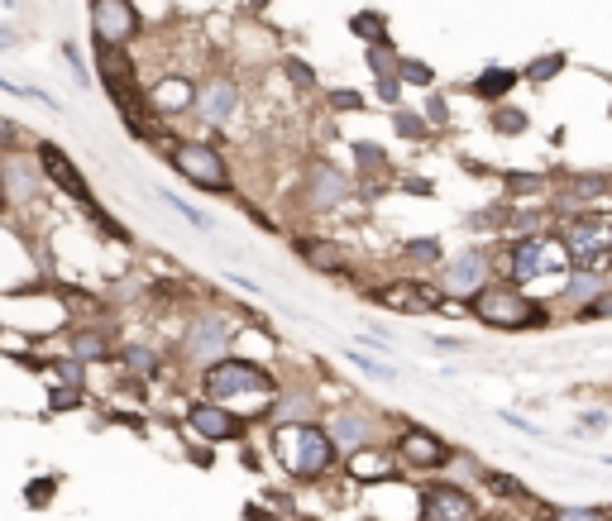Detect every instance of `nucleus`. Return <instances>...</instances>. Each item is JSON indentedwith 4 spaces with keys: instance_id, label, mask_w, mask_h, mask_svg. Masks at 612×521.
<instances>
[{
    "instance_id": "29",
    "label": "nucleus",
    "mask_w": 612,
    "mask_h": 521,
    "mask_svg": "<svg viewBox=\"0 0 612 521\" xmlns=\"http://www.w3.org/2000/svg\"><path fill=\"white\" fill-rule=\"evenodd\" d=\"M125 364H130V369H139V373H153V369H158V354H149L144 345H130V349H125Z\"/></svg>"
},
{
    "instance_id": "34",
    "label": "nucleus",
    "mask_w": 612,
    "mask_h": 521,
    "mask_svg": "<svg viewBox=\"0 0 612 521\" xmlns=\"http://www.w3.org/2000/svg\"><path fill=\"white\" fill-rule=\"evenodd\" d=\"M589 292H598V273H579V278L569 283V302H579V297H589Z\"/></svg>"
},
{
    "instance_id": "25",
    "label": "nucleus",
    "mask_w": 612,
    "mask_h": 521,
    "mask_svg": "<svg viewBox=\"0 0 612 521\" xmlns=\"http://www.w3.org/2000/svg\"><path fill=\"white\" fill-rule=\"evenodd\" d=\"M106 354H110V345L101 335H77V340H72V359H77V364H82V359H106Z\"/></svg>"
},
{
    "instance_id": "42",
    "label": "nucleus",
    "mask_w": 612,
    "mask_h": 521,
    "mask_svg": "<svg viewBox=\"0 0 612 521\" xmlns=\"http://www.w3.org/2000/svg\"><path fill=\"white\" fill-rule=\"evenodd\" d=\"M335 106H340V110H359V96H354V91H335Z\"/></svg>"
},
{
    "instance_id": "39",
    "label": "nucleus",
    "mask_w": 612,
    "mask_h": 521,
    "mask_svg": "<svg viewBox=\"0 0 612 521\" xmlns=\"http://www.w3.org/2000/svg\"><path fill=\"white\" fill-rule=\"evenodd\" d=\"M397 130H402V134H421V120H416V115H402V110H397Z\"/></svg>"
},
{
    "instance_id": "20",
    "label": "nucleus",
    "mask_w": 612,
    "mask_h": 521,
    "mask_svg": "<svg viewBox=\"0 0 612 521\" xmlns=\"http://www.w3.org/2000/svg\"><path fill=\"white\" fill-rule=\"evenodd\" d=\"M330 440H340L345 450H354V445H364V440H369V421H359L354 412H340V416H335V431H330Z\"/></svg>"
},
{
    "instance_id": "21",
    "label": "nucleus",
    "mask_w": 612,
    "mask_h": 521,
    "mask_svg": "<svg viewBox=\"0 0 612 521\" xmlns=\"http://www.w3.org/2000/svg\"><path fill=\"white\" fill-rule=\"evenodd\" d=\"M512 82H517V72H507V67H488L479 82H474V91H479L483 101H493V96H507Z\"/></svg>"
},
{
    "instance_id": "11",
    "label": "nucleus",
    "mask_w": 612,
    "mask_h": 521,
    "mask_svg": "<svg viewBox=\"0 0 612 521\" xmlns=\"http://www.w3.org/2000/svg\"><path fill=\"white\" fill-rule=\"evenodd\" d=\"M378 302L393 306V311H407V316H426V311L440 306V292L426 283H388L378 292Z\"/></svg>"
},
{
    "instance_id": "40",
    "label": "nucleus",
    "mask_w": 612,
    "mask_h": 521,
    "mask_svg": "<svg viewBox=\"0 0 612 521\" xmlns=\"http://www.w3.org/2000/svg\"><path fill=\"white\" fill-rule=\"evenodd\" d=\"M589 311H593V316H608V311H612V292H598Z\"/></svg>"
},
{
    "instance_id": "41",
    "label": "nucleus",
    "mask_w": 612,
    "mask_h": 521,
    "mask_svg": "<svg viewBox=\"0 0 612 521\" xmlns=\"http://www.w3.org/2000/svg\"><path fill=\"white\" fill-rule=\"evenodd\" d=\"M507 182H512V192H536V187H541V182H536V177H507Z\"/></svg>"
},
{
    "instance_id": "4",
    "label": "nucleus",
    "mask_w": 612,
    "mask_h": 521,
    "mask_svg": "<svg viewBox=\"0 0 612 521\" xmlns=\"http://www.w3.org/2000/svg\"><path fill=\"white\" fill-rule=\"evenodd\" d=\"M101 72H106V91L120 101V110H125V125H130L134 134H153V125L144 120V96L134 87V72L115 44H101Z\"/></svg>"
},
{
    "instance_id": "24",
    "label": "nucleus",
    "mask_w": 612,
    "mask_h": 521,
    "mask_svg": "<svg viewBox=\"0 0 612 521\" xmlns=\"http://www.w3.org/2000/svg\"><path fill=\"white\" fill-rule=\"evenodd\" d=\"M311 416V402H306L302 392H287L283 402H278V412H273V421H278V426H292V421H297V416Z\"/></svg>"
},
{
    "instance_id": "26",
    "label": "nucleus",
    "mask_w": 612,
    "mask_h": 521,
    "mask_svg": "<svg viewBox=\"0 0 612 521\" xmlns=\"http://www.w3.org/2000/svg\"><path fill=\"white\" fill-rule=\"evenodd\" d=\"M369 67H373V77H397V58H393V48L383 44H373L369 48Z\"/></svg>"
},
{
    "instance_id": "43",
    "label": "nucleus",
    "mask_w": 612,
    "mask_h": 521,
    "mask_svg": "<svg viewBox=\"0 0 612 521\" xmlns=\"http://www.w3.org/2000/svg\"><path fill=\"white\" fill-rule=\"evenodd\" d=\"M412 254H416V259H436L440 249H436V244H431V239H426V244H412Z\"/></svg>"
},
{
    "instance_id": "3",
    "label": "nucleus",
    "mask_w": 612,
    "mask_h": 521,
    "mask_svg": "<svg viewBox=\"0 0 612 521\" xmlns=\"http://www.w3.org/2000/svg\"><path fill=\"white\" fill-rule=\"evenodd\" d=\"M474 316L483 326H498V330H526L541 321L536 302H526L522 292H512V287H479L474 292Z\"/></svg>"
},
{
    "instance_id": "22",
    "label": "nucleus",
    "mask_w": 612,
    "mask_h": 521,
    "mask_svg": "<svg viewBox=\"0 0 612 521\" xmlns=\"http://www.w3.org/2000/svg\"><path fill=\"white\" fill-rule=\"evenodd\" d=\"M350 474L354 478H383V474H393V459L373 455V450H359V455H350Z\"/></svg>"
},
{
    "instance_id": "38",
    "label": "nucleus",
    "mask_w": 612,
    "mask_h": 521,
    "mask_svg": "<svg viewBox=\"0 0 612 521\" xmlns=\"http://www.w3.org/2000/svg\"><path fill=\"white\" fill-rule=\"evenodd\" d=\"M426 115H431V125H445V120H450V106H445V101H431V106H426Z\"/></svg>"
},
{
    "instance_id": "15",
    "label": "nucleus",
    "mask_w": 612,
    "mask_h": 521,
    "mask_svg": "<svg viewBox=\"0 0 612 521\" xmlns=\"http://www.w3.org/2000/svg\"><path fill=\"white\" fill-rule=\"evenodd\" d=\"M192 431H201L206 440H235L244 431L240 416H230V407H216V402H197L192 407Z\"/></svg>"
},
{
    "instance_id": "23",
    "label": "nucleus",
    "mask_w": 612,
    "mask_h": 521,
    "mask_svg": "<svg viewBox=\"0 0 612 521\" xmlns=\"http://www.w3.org/2000/svg\"><path fill=\"white\" fill-rule=\"evenodd\" d=\"M397 82H407V87H431L436 72L426 63H416V58H397Z\"/></svg>"
},
{
    "instance_id": "12",
    "label": "nucleus",
    "mask_w": 612,
    "mask_h": 521,
    "mask_svg": "<svg viewBox=\"0 0 612 521\" xmlns=\"http://www.w3.org/2000/svg\"><path fill=\"white\" fill-rule=\"evenodd\" d=\"M397 455L407 459L412 469H440V464H450L445 440H436L431 431H407L402 440H397Z\"/></svg>"
},
{
    "instance_id": "31",
    "label": "nucleus",
    "mask_w": 612,
    "mask_h": 521,
    "mask_svg": "<svg viewBox=\"0 0 612 521\" xmlns=\"http://www.w3.org/2000/svg\"><path fill=\"white\" fill-rule=\"evenodd\" d=\"M488 488H493V493H503V498H526V488L517 483V478H507V474H488Z\"/></svg>"
},
{
    "instance_id": "28",
    "label": "nucleus",
    "mask_w": 612,
    "mask_h": 521,
    "mask_svg": "<svg viewBox=\"0 0 612 521\" xmlns=\"http://www.w3.org/2000/svg\"><path fill=\"white\" fill-rule=\"evenodd\" d=\"M354 34H364L369 44H378V39H388V34H383V20H378L373 10H364V15H354Z\"/></svg>"
},
{
    "instance_id": "16",
    "label": "nucleus",
    "mask_w": 612,
    "mask_h": 521,
    "mask_svg": "<svg viewBox=\"0 0 612 521\" xmlns=\"http://www.w3.org/2000/svg\"><path fill=\"white\" fill-rule=\"evenodd\" d=\"M235 101H240V96H235V87H230L225 77H216V82H206V87H201L197 110L211 120V125H225V120L235 115Z\"/></svg>"
},
{
    "instance_id": "37",
    "label": "nucleus",
    "mask_w": 612,
    "mask_h": 521,
    "mask_svg": "<svg viewBox=\"0 0 612 521\" xmlns=\"http://www.w3.org/2000/svg\"><path fill=\"white\" fill-rule=\"evenodd\" d=\"M397 91H402L397 77H378V96H383V101H397Z\"/></svg>"
},
{
    "instance_id": "27",
    "label": "nucleus",
    "mask_w": 612,
    "mask_h": 521,
    "mask_svg": "<svg viewBox=\"0 0 612 521\" xmlns=\"http://www.w3.org/2000/svg\"><path fill=\"white\" fill-rule=\"evenodd\" d=\"M560 67H565V58H560V53H550V58H536V63L526 67V77H531V82H550Z\"/></svg>"
},
{
    "instance_id": "45",
    "label": "nucleus",
    "mask_w": 612,
    "mask_h": 521,
    "mask_svg": "<svg viewBox=\"0 0 612 521\" xmlns=\"http://www.w3.org/2000/svg\"><path fill=\"white\" fill-rule=\"evenodd\" d=\"M254 5H268V0H254Z\"/></svg>"
},
{
    "instance_id": "14",
    "label": "nucleus",
    "mask_w": 612,
    "mask_h": 521,
    "mask_svg": "<svg viewBox=\"0 0 612 521\" xmlns=\"http://www.w3.org/2000/svg\"><path fill=\"white\" fill-rule=\"evenodd\" d=\"M39 163H44V173L53 177V182H58L67 196H77V201H87V206H91L87 182H82V173H77V168H72V163L63 158V149H53V144H39ZM91 211H96V206H91ZM96 216H101V211H96Z\"/></svg>"
},
{
    "instance_id": "6",
    "label": "nucleus",
    "mask_w": 612,
    "mask_h": 521,
    "mask_svg": "<svg viewBox=\"0 0 612 521\" xmlns=\"http://www.w3.org/2000/svg\"><path fill=\"white\" fill-rule=\"evenodd\" d=\"M173 163H177V173L192 177L206 192H230V173H225V158L216 149H206V144H177Z\"/></svg>"
},
{
    "instance_id": "33",
    "label": "nucleus",
    "mask_w": 612,
    "mask_h": 521,
    "mask_svg": "<svg viewBox=\"0 0 612 521\" xmlns=\"http://www.w3.org/2000/svg\"><path fill=\"white\" fill-rule=\"evenodd\" d=\"M493 130L522 134V130H526V115H517V110H498V115H493Z\"/></svg>"
},
{
    "instance_id": "7",
    "label": "nucleus",
    "mask_w": 612,
    "mask_h": 521,
    "mask_svg": "<svg viewBox=\"0 0 612 521\" xmlns=\"http://www.w3.org/2000/svg\"><path fill=\"white\" fill-rule=\"evenodd\" d=\"M91 29L101 34V44H125L139 34V10L130 0H91Z\"/></svg>"
},
{
    "instance_id": "9",
    "label": "nucleus",
    "mask_w": 612,
    "mask_h": 521,
    "mask_svg": "<svg viewBox=\"0 0 612 521\" xmlns=\"http://www.w3.org/2000/svg\"><path fill=\"white\" fill-rule=\"evenodd\" d=\"M225 345H230V326H225L220 316H201V321H192L187 340H182L187 359H211V364L225 354Z\"/></svg>"
},
{
    "instance_id": "2",
    "label": "nucleus",
    "mask_w": 612,
    "mask_h": 521,
    "mask_svg": "<svg viewBox=\"0 0 612 521\" xmlns=\"http://www.w3.org/2000/svg\"><path fill=\"white\" fill-rule=\"evenodd\" d=\"M278 445H283V455H287V469L302 478L326 474L330 459H335V440H330L321 426H283V431H278Z\"/></svg>"
},
{
    "instance_id": "19",
    "label": "nucleus",
    "mask_w": 612,
    "mask_h": 521,
    "mask_svg": "<svg viewBox=\"0 0 612 521\" xmlns=\"http://www.w3.org/2000/svg\"><path fill=\"white\" fill-rule=\"evenodd\" d=\"M153 110H192V82H182V77H168V82H158L153 87Z\"/></svg>"
},
{
    "instance_id": "36",
    "label": "nucleus",
    "mask_w": 612,
    "mask_h": 521,
    "mask_svg": "<svg viewBox=\"0 0 612 521\" xmlns=\"http://www.w3.org/2000/svg\"><path fill=\"white\" fill-rule=\"evenodd\" d=\"M48 498H53V478H44V483H34V488H29V502H34V507L48 502Z\"/></svg>"
},
{
    "instance_id": "18",
    "label": "nucleus",
    "mask_w": 612,
    "mask_h": 521,
    "mask_svg": "<svg viewBox=\"0 0 612 521\" xmlns=\"http://www.w3.org/2000/svg\"><path fill=\"white\" fill-rule=\"evenodd\" d=\"M297 254H302L311 268H326V273L345 268V254H340V244H330V239H297Z\"/></svg>"
},
{
    "instance_id": "32",
    "label": "nucleus",
    "mask_w": 612,
    "mask_h": 521,
    "mask_svg": "<svg viewBox=\"0 0 612 521\" xmlns=\"http://www.w3.org/2000/svg\"><path fill=\"white\" fill-rule=\"evenodd\" d=\"M550 521H603V512H593V507H555Z\"/></svg>"
},
{
    "instance_id": "13",
    "label": "nucleus",
    "mask_w": 612,
    "mask_h": 521,
    "mask_svg": "<svg viewBox=\"0 0 612 521\" xmlns=\"http://www.w3.org/2000/svg\"><path fill=\"white\" fill-rule=\"evenodd\" d=\"M335 201H345V173H335L330 163H316L306 173V206L311 211H330Z\"/></svg>"
},
{
    "instance_id": "8",
    "label": "nucleus",
    "mask_w": 612,
    "mask_h": 521,
    "mask_svg": "<svg viewBox=\"0 0 612 521\" xmlns=\"http://www.w3.org/2000/svg\"><path fill=\"white\" fill-rule=\"evenodd\" d=\"M550 268H560V244L531 235L512 249V278H517V283H536V278L550 273Z\"/></svg>"
},
{
    "instance_id": "17",
    "label": "nucleus",
    "mask_w": 612,
    "mask_h": 521,
    "mask_svg": "<svg viewBox=\"0 0 612 521\" xmlns=\"http://www.w3.org/2000/svg\"><path fill=\"white\" fill-rule=\"evenodd\" d=\"M483 287V259L479 254H459L445 263V292H479Z\"/></svg>"
},
{
    "instance_id": "5",
    "label": "nucleus",
    "mask_w": 612,
    "mask_h": 521,
    "mask_svg": "<svg viewBox=\"0 0 612 521\" xmlns=\"http://www.w3.org/2000/svg\"><path fill=\"white\" fill-rule=\"evenodd\" d=\"M565 249L579 273H603L608 268V249H612V230L603 216H579L569 220V235H565Z\"/></svg>"
},
{
    "instance_id": "44",
    "label": "nucleus",
    "mask_w": 612,
    "mask_h": 521,
    "mask_svg": "<svg viewBox=\"0 0 612 521\" xmlns=\"http://www.w3.org/2000/svg\"><path fill=\"white\" fill-rule=\"evenodd\" d=\"M0 48H15V34H10V29H0Z\"/></svg>"
},
{
    "instance_id": "30",
    "label": "nucleus",
    "mask_w": 612,
    "mask_h": 521,
    "mask_svg": "<svg viewBox=\"0 0 612 521\" xmlns=\"http://www.w3.org/2000/svg\"><path fill=\"white\" fill-rule=\"evenodd\" d=\"M48 373H53L58 383H67V388H82V364H77V359H67V364H48Z\"/></svg>"
},
{
    "instance_id": "1",
    "label": "nucleus",
    "mask_w": 612,
    "mask_h": 521,
    "mask_svg": "<svg viewBox=\"0 0 612 521\" xmlns=\"http://www.w3.org/2000/svg\"><path fill=\"white\" fill-rule=\"evenodd\" d=\"M201 383L216 397V407H230V402H240V397H263V392L273 397V378H268L259 364H244V359H216Z\"/></svg>"
},
{
    "instance_id": "35",
    "label": "nucleus",
    "mask_w": 612,
    "mask_h": 521,
    "mask_svg": "<svg viewBox=\"0 0 612 521\" xmlns=\"http://www.w3.org/2000/svg\"><path fill=\"white\" fill-rule=\"evenodd\" d=\"M287 72H292V82H297V87H311V82H316V72H311L306 63H287Z\"/></svg>"
},
{
    "instance_id": "10",
    "label": "nucleus",
    "mask_w": 612,
    "mask_h": 521,
    "mask_svg": "<svg viewBox=\"0 0 612 521\" xmlns=\"http://www.w3.org/2000/svg\"><path fill=\"white\" fill-rule=\"evenodd\" d=\"M474 517V502L464 488H426L421 498V521H469Z\"/></svg>"
}]
</instances>
